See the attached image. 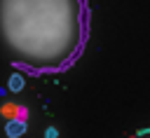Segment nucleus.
I'll list each match as a JSON object with an SVG mask.
<instances>
[{"label":"nucleus","mask_w":150,"mask_h":138,"mask_svg":"<svg viewBox=\"0 0 150 138\" xmlns=\"http://www.w3.org/2000/svg\"><path fill=\"white\" fill-rule=\"evenodd\" d=\"M23 84H26L23 75H19V73L9 75V91H21V89H23Z\"/></svg>","instance_id":"3"},{"label":"nucleus","mask_w":150,"mask_h":138,"mask_svg":"<svg viewBox=\"0 0 150 138\" xmlns=\"http://www.w3.org/2000/svg\"><path fill=\"white\" fill-rule=\"evenodd\" d=\"M26 122H21V119H9L7 124H5V133H7V138H21L23 133H26Z\"/></svg>","instance_id":"2"},{"label":"nucleus","mask_w":150,"mask_h":138,"mask_svg":"<svg viewBox=\"0 0 150 138\" xmlns=\"http://www.w3.org/2000/svg\"><path fill=\"white\" fill-rule=\"evenodd\" d=\"M26 117H28V110H26L23 105H16V117H14V119H21V122H26Z\"/></svg>","instance_id":"5"},{"label":"nucleus","mask_w":150,"mask_h":138,"mask_svg":"<svg viewBox=\"0 0 150 138\" xmlns=\"http://www.w3.org/2000/svg\"><path fill=\"white\" fill-rule=\"evenodd\" d=\"M45 138H59V129L56 126H47L45 129Z\"/></svg>","instance_id":"6"},{"label":"nucleus","mask_w":150,"mask_h":138,"mask_svg":"<svg viewBox=\"0 0 150 138\" xmlns=\"http://www.w3.org/2000/svg\"><path fill=\"white\" fill-rule=\"evenodd\" d=\"M5 40L30 63H61L82 35V0H2Z\"/></svg>","instance_id":"1"},{"label":"nucleus","mask_w":150,"mask_h":138,"mask_svg":"<svg viewBox=\"0 0 150 138\" xmlns=\"http://www.w3.org/2000/svg\"><path fill=\"white\" fill-rule=\"evenodd\" d=\"M2 115L9 117V119H14V117H16V105H14V103H7V105L2 108Z\"/></svg>","instance_id":"4"}]
</instances>
